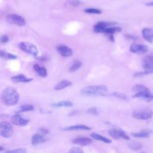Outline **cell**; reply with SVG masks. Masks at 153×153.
<instances>
[{
  "label": "cell",
  "instance_id": "obj_25",
  "mask_svg": "<svg viewBox=\"0 0 153 153\" xmlns=\"http://www.w3.org/2000/svg\"><path fill=\"white\" fill-rule=\"evenodd\" d=\"M82 66V62L79 60H75L74 61L70 68H69V71L70 72H73L78 69H79Z\"/></svg>",
  "mask_w": 153,
  "mask_h": 153
},
{
  "label": "cell",
  "instance_id": "obj_32",
  "mask_svg": "<svg viewBox=\"0 0 153 153\" xmlns=\"http://www.w3.org/2000/svg\"><path fill=\"white\" fill-rule=\"evenodd\" d=\"M5 153H26V150L25 148H17L7 151L5 152Z\"/></svg>",
  "mask_w": 153,
  "mask_h": 153
},
{
  "label": "cell",
  "instance_id": "obj_21",
  "mask_svg": "<svg viewBox=\"0 0 153 153\" xmlns=\"http://www.w3.org/2000/svg\"><path fill=\"white\" fill-rule=\"evenodd\" d=\"M91 137L95 139V140H100V141H102L104 143H110L112 142V140L103 136H102L98 133H92L91 134H90Z\"/></svg>",
  "mask_w": 153,
  "mask_h": 153
},
{
  "label": "cell",
  "instance_id": "obj_20",
  "mask_svg": "<svg viewBox=\"0 0 153 153\" xmlns=\"http://www.w3.org/2000/svg\"><path fill=\"white\" fill-rule=\"evenodd\" d=\"M33 69L35 72L42 77H46L47 76V71L45 67L39 66L38 64H35L33 65Z\"/></svg>",
  "mask_w": 153,
  "mask_h": 153
},
{
  "label": "cell",
  "instance_id": "obj_36",
  "mask_svg": "<svg viewBox=\"0 0 153 153\" xmlns=\"http://www.w3.org/2000/svg\"><path fill=\"white\" fill-rule=\"evenodd\" d=\"M0 40L2 43H7L9 41V38L7 35H2Z\"/></svg>",
  "mask_w": 153,
  "mask_h": 153
},
{
  "label": "cell",
  "instance_id": "obj_38",
  "mask_svg": "<svg viewBox=\"0 0 153 153\" xmlns=\"http://www.w3.org/2000/svg\"><path fill=\"white\" fill-rule=\"evenodd\" d=\"M126 38H128V39H133V40H134L137 38L136 36H133V35H126Z\"/></svg>",
  "mask_w": 153,
  "mask_h": 153
},
{
  "label": "cell",
  "instance_id": "obj_40",
  "mask_svg": "<svg viewBox=\"0 0 153 153\" xmlns=\"http://www.w3.org/2000/svg\"><path fill=\"white\" fill-rule=\"evenodd\" d=\"M145 5L146 6H148V7L153 6V1H151V2H147L146 4H145Z\"/></svg>",
  "mask_w": 153,
  "mask_h": 153
},
{
  "label": "cell",
  "instance_id": "obj_16",
  "mask_svg": "<svg viewBox=\"0 0 153 153\" xmlns=\"http://www.w3.org/2000/svg\"><path fill=\"white\" fill-rule=\"evenodd\" d=\"M63 130L66 131H78V130H90L91 127L84 125V124H76L74 126H71L66 127L63 128Z\"/></svg>",
  "mask_w": 153,
  "mask_h": 153
},
{
  "label": "cell",
  "instance_id": "obj_29",
  "mask_svg": "<svg viewBox=\"0 0 153 153\" xmlns=\"http://www.w3.org/2000/svg\"><path fill=\"white\" fill-rule=\"evenodd\" d=\"M148 88L146 87V86L143 85H142V84H136L134 85L133 88H132V90L134 92V93H137V92H139V91H143V90H146L148 89Z\"/></svg>",
  "mask_w": 153,
  "mask_h": 153
},
{
  "label": "cell",
  "instance_id": "obj_33",
  "mask_svg": "<svg viewBox=\"0 0 153 153\" xmlns=\"http://www.w3.org/2000/svg\"><path fill=\"white\" fill-rule=\"evenodd\" d=\"M68 153H84V151L79 147H73L70 149Z\"/></svg>",
  "mask_w": 153,
  "mask_h": 153
},
{
  "label": "cell",
  "instance_id": "obj_4",
  "mask_svg": "<svg viewBox=\"0 0 153 153\" xmlns=\"http://www.w3.org/2000/svg\"><path fill=\"white\" fill-rule=\"evenodd\" d=\"M19 48L27 54H31L35 57L38 56L39 53L36 45L32 43L27 42H21L18 45Z\"/></svg>",
  "mask_w": 153,
  "mask_h": 153
},
{
  "label": "cell",
  "instance_id": "obj_5",
  "mask_svg": "<svg viewBox=\"0 0 153 153\" xmlns=\"http://www.w3.org/2000/svg\"><path fill=\"white\" fill-rule=\"evenodd\" d=\"M13 133L12 125L7 121L0 123V136L4 138L10 137Z\"/></svg>",
  "mask_w": 153,
  "mask_h": 153
},
{
  "label": "cell",
  "instance_id": "obj_19",
  "mask_svg": "<svg viewBox=\"0 0 153 153\" xmlns=\"http://www.w3.org/2000/svg\"><path fill=\"white\" fill-rule=\"evenodd\" d=\"M72 84V82L71 81L67 79H64L59 82L58 84H57L54 87V89L56 90H60L71 86Z\"/></svg>",
  "mask_w": 153,
  "mask_h": 153
},
{
  "label": "cell",
  "instance_id": "obj_1",
  "mask_svg": "<svg viewBox=\"0 0 153 153\" xmlns=\"http://www.w3.org/2000/svg\"><path fill=\"white\" fill-rule=\"evenodd\" d=\"M0 97L4 105L11 106L17 103L19 99V94L14 87H8L4 89Z\"/></svg>",
  "mask_w": 153,
  "mask_h": 153
},
{
  "label": "cell",
  "instance_id": "obj_30",
  "mask_svg": "<svg viewBox=\"0 0 153 153\" xmlns=\"http://www.w3.org/2000/svg\"><path fill=\"white\" fill-rule=\"evenodd\" d=\"M84 12L89 14H100L102 13V11L100 9L93 8H87L84 10Z\"/></svg>",
  "mask_w": 153,
  "mask_h": 153
},
{
  "label": "cell",
  "instance_id": "obj_34",
  "mask_svg": "<svg viewBox=\"0 0 153 153\" xmlns=\"http://www.w3.org/2000/svg\"><path fill=\"white\" fill-rule=\"evenodd\" d=\"M87 112L92 115H97V114H98L97 109L96 107H91V108H89L87 111Z\"/></svg>",
  "mask_w": 153,
  "mask_h": 153
},
{
  "label": "cell",
  "instance_id": "obj_12",
  "mask_svg": "<svg viewBox=\"0 0 153 153\" xmlns=\"http://www.w3.org/2000/svg\"><path fill=\"white\" fill-rule=\"evenodd\" d=\"M10 120L13 124L17 126H25L27 125L29 122V119L24 118L18 114L13 115L11 117Z\"/></svg>",
  "mask_w": 153,
  "mask_h": 153
},
{
  "label": "cell",
  "instance_id": "obj_42",
  "mask_svg": "<svg viewBox=\"0 0 153 153\" xmlns=\"http://www.w3.org/2000/svg\"><path fill=\"white\" fill-rule=\"evenodd\" d=\"M4 149V148L2 147V146H0V151H3Z\"/></svg>",
  "mask_w": 153,
  "mask_h": 153
},
{
  "label": "cell",
  "instance_id": "obj_39",
  "mask_svg": "<svg viewBox=\"0 0 153 153\" xmlns=\"http://www.w3.org/2000/svg\"><path fill=\"white\" fill-rule=\"evenodd\" d=\"M109 38L110 41H112V42H114V41H115V39H114V37L113 35H109Z\"/></svg>",
  "mask_w": 153,
  "mask_h": 153
},
{
  "label": "cell",
  "instance_id": "obj_2",
  "mask_svg": "<svg viewBox=\"0 0 153 153\" xmlns=\"http://www.w3.org/2000/svg\"><path fill=\"white\" fill-rule=\"evenodd\" d=\"M80 93L88 96H105L108 93V87L105 85H88L82 88Z\"/></svg>",
  "mask_w": 153,
  "mask_h": 153
},
{
  "label": "cell",
  "instance_id": "obj_10",
  "mask_svg": "<svg viewBox=\"0 0 153 153\" xmlns=\"http://www.w3.org/2000/svg\"><path fill=\"white\" fill-rule=\"evenodd\" d=\"M109 135L115 139H123L124 140H129V136L123 130L121 129L117 128H111L109 130Z\"/></svg>",
  "mask_w": 153,
  "mask_h": 153
},
{
  "label": "cell",
  "instance_id": "obj_35",
  "mask_svg": "<svg viewBox=\"0 0 153 153\" xmlns=\"http://www.w3.org/2000/svg\"><path fill=\"white\" fill-rule=\"evenodd\" d=\"M69 3L72 7H78L81 4V2L79 0H71Z\"/></svg>",
  "mask_w": 153,
  "mask_h": 153
},
{
  "label": "cell",
  "instance_id": "obj_23",
  "mask_svg": "<svg viewBox=\"0 0 153 153\" xmlns=\"http://www.w3.org/2000/svg\"><path fill=\"white\" fill-rule=\"evenodd\" d=\"M74 105L73 103L70 100H62L52 104V106L56 108L59 107H71Z\"/></svg>",
  "mask_w": 153,
  "mask_h": 153
},
{
  "label": "cell",
  "instance_id": "obj_26",
  "mask_svg": "<svg viewBox=\"0 0 153 153\" xmlns=\"http://www.w3.org/2000/svg\"><path fill=\"white\" fill-rule=\"evenodd\" d=\"M121 30H122L121 27H120L119 26H111V27H108L105 30V33L109 34V35H113L115 33L121 32Z\"/></svg>",
  "mask_w": 153,
  "mask_h": 153
},
{
  "label": "cell",
  "instance_id": "obj_7",
  "mask_svg": "<svg viewBox=\"0 0 153 153\" xmlns=\"http://www.w3.org/2000/svg\"><path fill=\"white\" fill-rule=\"evenodd\" d=\"M6 20L9 23L18 26H24L26 25L25 19L21 16L16 14H9L6 16Z\"/></svg>",
  "mask_w": 153,
  "mask_h": 153
},
{
  "label": "cell",
  "instance_id": "obj_17",
  "mask_svg": "<svg viewBox=\"0 0 153 153\" xmlns=\"http://www.w3.org/2000/svg\"><path fill=\"white\" fill-rule=\"evenodd\" d=\"M47 140V138L44 137V136L39 134V133H36L33 134L32 136L31 139V143L33 145H36L37 144L43 143Z\"/></svg>",
  "mask_w": 153,
  "mask_h": 153
},
{
  "label": "cell",
  "instance_id": "obj_24",
  "mask_svg": "<svg viewBox=\"0 0 153 153\" xmlns=\"http://www.w3.org/2000/svg\"><path fill=\"white\" fill-rule=\"evenodd\" d=\"M0 58L5 60H11V59H16L17 56L11 53H7L3 50H0Z\"/></svg>",
  "mask_w": 153,
  "mask_h": 153
},
{
  "label": "cell",
  "instance_id": "obj_43",
  "mask_svg": "<svg viewBox=\"0 0 153 153\" xmlns=\"http://www.w3.org/2000/svg\"><path fill=\"white\" fill-rule=\"evenodd\" d=\"M140 153H145L144 152H140Z\"/></svg>",
  "mask_w": 153,
  "mask_h": 153
},
{
  "label": "cell",
  "instance_id": "obj_11",
  "mask_svg": "<svg viewBox=\"0 0 153 153\" xmlns=\"http://www.w3.org/2000/svg\"><path fill=\"white\" fill-rule=\"evenodd\" d=\"M148 47L144 44H133L130 47V51L132 53L142 54H145L148 51Z\"/></svg>",
  "mask_w": 153,
  "mask_h": 153
},
{
  "label": "cell",
  "instance_id": "obj_41",
  "mask_svg": "<svg viewBox=\"0 0 153 153\" xmlns=\"http://www.w3.org/2000/svg\"><path fill=\"white\" fill-rule=\"evenodd\" d=\"M39 59L41 60H47V59L45 57H39Z\"/></svg>",
  "mask_w": 153,
  "mask_h": 153
},
{
  "label": "cell",
  "instance_id": "obj_37",
  "mask_svg": "<svg viewBox=\"0 0 153 153\" xmlns=\"http://www.w3.org/2000/svg\"><path fill=\"white\" fill-rule=\"evenodd\" d=\"M39 134H42V135H43V136H44V135H45V134H47L48 133V130H47V129H45V128H39Z\"/></svg>",
  "mask_w": 153,
  "mask_h": 153
},
{
  "label": "cell",
  "instance_id": "obj_18",
  "mask_svg": "<svg viewBox=\"0 0 153 153\" xmlns=\"http://www.w3.org/2000/svg\"><path fill=\"white\" fill-rule=\"evenodd\" d=\"M11 79L14 82H29L32 81V78H28L24 75L19 74L17 75L13 76L11 78Z\"/></svg>",
  "mask_w": 153,
  "mask_h": 153
},
{
  "label": "cell",
  "instance_id": "obj_14",
  "mask_svg": "<svg viewBox=\"0 0 153 153\" xmlns=\"http://www.w3.org/2000/svg\"><path fill=\"white\" fill-rule=\"evenodd\" d=\"M72 143L76 145H79L81 146H87L90 145L93 140L91 139L85 137H79L73 139L71 140Z\"/></svg>",
  "mask_w": 153,
  "mask_h": 153
},
{
  "label": "cell",
  "instance_id": "obj_15",
  "mask_svg": "<svg viewBox=\"0 0 153 153\" xmlns=\"http://www.w3.org/2000/svg\"><path fill=\"white\" fill-rule=\"evenodd\" d=\"M142 35L144 39L149 43L153 42V29L145 27L142 30Z\"/></svg>",
  "mask_w": 153,
  "mask_h": 153
},
{
  "label": "cell",
  "instance_id": "obj_3",
  "mask_svg": "<svg viewBox=\"0 0 153 153\" xmlns=\"http://www.w3.org/2000/svg\"><path fill=\"white\" fill-rule=\"evenodd\" d=\"M132 117L137 120H148L153 117V111L148 108L137 109L132 112Z\"/></svg>",
  "mask_w": 153,
  "mask_h": 153
},
{
  "label": "cell",
  "instance_id": "obj_13",
  "mask_svg": "<svg viewBox=\"0 0 153 153\" xmlns=\"http://www.w3.org/2000/svg\"><path fill=\"white\" fill-rule=\"evenodd\" d=\"M57 52L63 57H70L73 54V50L65 45H60L56 47Z\"/></svg>",
  "mask_w": 153,
  "mask_h": 153
},
{
  "label": "cell",
  "instance_id": "obj_22",
  "mask_svg": "<svg viewBox=\"0 0 153 153\" xmlns=\"http://www.w3.org/2000/svg\"><path fill=\"white\" fill-rule=\"evenodd\" d=\"M150 134V131L148 130H142L138 133H131V135L136 138H146L149 137Z\"/></svg>",
  "mask_w": 153,
  "mask_h": 153
},
{
  "label": "cell",
  "instance_id": "obj_6",
  "mask_svg": "<svg viewBox=\"0 0 153 153\" xmlns=\"http://www.w3.org/2000/svg\"><path fill=\"white\" fill-rule=\"evenodd\" d=\"M142 66L146 75L153 73V56H144L142 59Z\"/></svg>",
  "mask_w": 153,
  "mask_h": 153
},
{
  "label": "cell",
  "instance_id": "obj_28",
  "mask_svg": "<svg viewBox=\"0 0 153 153\" xmlns=\"http://www.w3.org/2000/svg\"><path fill=\"white\" fill-rule=\"evenodd\" d=\"M128 147L130 149L133 151H138L142 148V144L139 142H133L129 144Z\"/></svg>",
  "mask_w": 153,
  "mask_h": 153
},
{
  "label": "cell",
  "instance_id": "obj_27",
  "mask_svg": "<svg viewBox=\"0 0 153 153\" xmlns=\"http://www.w3.org/2000/svg\"><path fill=\"white\" fill-rule=\"evenodd\" d=\"M34 109V106L32 105L29 104H25L22 105L20 107V109L19 112H27V111H31Z\"/></svg>",
  "mask_w": 153,
  "mask_h": 153
},
{
  "label": "cell",
  "instance_id": "obj_8",
  "mask_svg": "<svg viewBox=\"0 0 153 153\" xmlns=\"http://www.w3.org/2000/svg\"><path fill=\"white\" fill-rule=\"evenodd\" d=\"M117 23L114 22H104L101 21L97 23L93 26V31L95 33H105V30L111 26H114Z\"/></svg>",
  "mask_w": 153,
  "mask_h": 153
},
{
  "label": "cell",
  "instance_id": "obj_9",
  "mask_svg": "<svg viewBox=\"0 0 153 153\" xmlns=\"http://www.w3.org/2000/svg\"><path fill=\"white\" fill-rule=\"evenodd\" d=\"M132 97L133 98L141 99L146 102L153 101V93L151 92L149 88L135 93Z\"/></svg>",
  "mask_w": 153,
  "mask_h": 153
},
{
  "label": "cell",
  "instance_id": "obj_31",
  "mask_svg": "<svg viewBox=\"0 0 153 153\" xmlns=\"http://www.w3.org/2000/svg\"><path fill=\"white\" fill-rule=\"evenodd\" d=\"M112 95L117 97L118 98L121 100H127L128 99V97L124 93H119V92H114L112 93Z\"/></svg>",
  "mask_w": 153,
  "mask_h": 153
}]
</instances>
